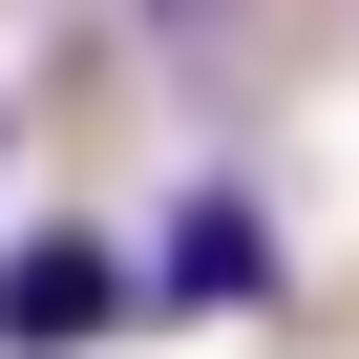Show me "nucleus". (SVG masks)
Segmentation results:
<instances>
[{
	"label": "nucleus",
	"mask_w": 359,
	"mask_h": 359,
	"mask_svg": "<svg viewBox=\"0 0 359 359\" xmlns=\"http://www.w3.org/2000/svg\"><path fill=\"white\" fill-rule=\"evenodd\" d=\"M148 317V275L106 254V233H22L0 254V359H85V338H127Z\"/></svg>",
	"instance_id": "nucleus-1"
},
{
	"label": "nucleus",
	"mask_w": 359,
	"mask_h": 359,
	"mask_svg": "<svg viewBox=\"0 0 359 359\" xmlns=\"http://www.w3.org/2000/svg\"><path fill=\"white\" fill-rule=\"evenodd\" d=\"M169 296H254V212H191L169 233Z\"/></svg>",
	"instance_id": "nucleus-2"
},
{
	"label": "nucleus",
	"mask_w": 359,
	"mask_h": 359,
	"mask_svg": "<svg viewBox=\"0 0 359 359\" xmlns=\"http://www.w3.org/2000/svg\"><path fill=\"white\" fill-rule=\"evenodd\" d=\"M148 22H233V0H148Z\"/></svg>",
	"instance_id": "nucleus-3"
}]
</instances>
